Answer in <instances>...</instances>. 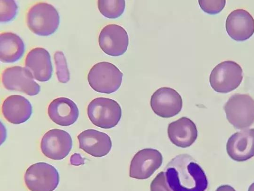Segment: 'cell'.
<instances>
[{
	"mask_svg": "<svg viewBox=\"0 0 254 191\" xmlns=\"http://www.w3.org/2000/svg\"><path fill=\"white\" fill-rule=\"evenodd\" d=\"M2 113L5 119L13 124H19L27 121L32 113L30 102L24 97L12 95L3 101Z\"/></svg>",
	"mask_w": 254,
	"mask_h": 191,
	"instance_id": "19",
	"label": "cell"
},
{
	"mask_svg": "<svg viewBox=\"0 0 254 191\" xmlns=\"http://www.w3.org/2000/svg\"><path fill=\"white\" fill-rule=\"evenodd\" d=\"M248 191H254V182L249 186Z\"/></svg>",
	"mask_w": 254,
	"mask_h": 191,
	"instance_id": "27",
	"label": "cell"
},
{
	"mask_svg": "<svg viewBox=\"0 0 254 191\" xmlns=\"http://www.w3.org/2000/svg\"><path fill=\"white\" fill-rule=\"evenodd\" d=\"M87 115L94 125L103 129H110L119 122L122 110L115 100L108 98L98 97L88 104Z\"/></svg>",
	"mask_w": 254,
	"mask_h": 191,
	"instance_id": "5",
	"label": "cell"
},
{
	"mask_svg": "<svg viewBox=\"0 0 254 191\" xmlns=\"http://www.w3.org/2000/svg\"><path fill=\"white\" fill-rule=\"evenodd\" d=\"M98 42L105 53L111 56H119L127 51L129 38L127 31L122 26L109 24L101 30Z\"/></svg>",
	"mask_w": 254,
	"mask_h": 191,
	"instance_id": "11",
	"label": "cell"
},
{
	"mask_svg": "<svg viewBox=\"0 0 254 191\" xmlns=\"http://www.w3.org/2000/svg\"><path fill=\"white\" fill-rule=\"evenodd\" d=\"M97 4L101 14L110 19L120 17L125 7V1L122 0H98Z\"/></svg>",
	"mask_w": 254,
	"mask_h": 191,
	"instance_id": "21",
	"label": "cell"
},
{
	"mask_svg": "<svg viewBox=\"0 0 254 191\" xmlns=\"http://www.w3.org/2000/svg\"><path fill=\"white\" fill-rule=\"evenodd\" d=\"M25 52L22 39L12 32L0 35V59L3 63H13L20 60Z\"/></svg>",
	"mask_w": 254,
	"mask_h": 191,
	"instance_id": "20",
	"label": "cell"
},
{
	"mask_svg": "<svg viewBox=\"0 0 254 191\" xmlns=\"http://www.w3.org/2000/svg\"><path fill=\"white\" fill-rule=\"evenodd\" d=\"M1 81L6 89L20 91L30 96L36 95L40 91V86L34 81L31 73L19 66L5 69L1 74Z\"/></svg>",
	"mask_w": 254,
	"mask_h": 191,
	"instance_id": "8",
	"label": "cell"
},
{
	"mask_svg": "<svg viewBox=\"0 0 254 191\" xmlns=\"http://www.w3.org/2000/svg\"><path fill=\"white\" fill-rule=\"evenodd\" d=\"M123 73L114 64L100 62L94 65L87 76L90 86L95 91L110 94L117 91L121 86Z\"/></svg>",
	"mask_w": 254,
	"mask_h": 191,
	"instance_id": "4",
	"label": "cell"
},
{
	"mask_svg": "<svg viewBox=\"0 0 254 191\" xmlns=\"http://www.w3.org/2000/svg\"><path fill=\"white\" fill-rule=\"evenodd\" d=\"M24 181L31 191H53L59 184V175L53 166L45 162H38L27 168Z\"/></svg>",
	"mask_w": 254,
	"mask_h": 191,
	"instance_id": "6",
	"label": "cell"
},
{
	"mask_svg": "<svg viewBox=\"0 0 254 191\" xmlns=\"http://www.w3.org/2000/svg\"><path fill=\"white\" fill-rule=\"evenodd\" d=\"M18 12V6L13 0H0V21L7 22L13 19Z\"/></svg>",
	"mask_w": 254,
	"mask_h": 191,
	"instance_id": "23",
	"label": "cell"
},
{
	"mask_svg": "<svg viewBox=\"0 0 254 191\" xmlns=\"http://www.w3.org/2000/svg\"><path fill=\"white\" fill-rule=\"evenodd\" d=\"M215 191H236V190L230 185H223L218 187Z\"/></svg>",
	"mask_w": 254,
	"mask_h": 191,
	"instance_id": "26",
	"label": "cell"
},
{
	"mask_svg": "<svg viewBox=\"0 0 254 191\" xmlns=\"http://www.w3.org/2000/svg\"><path fill=\"white\" fill-rule=\"evenodd\" d=\"M226 151L233 160L242 162L254 156V129L241 130L232 134L226 144Z\"/></svg>",
	"mask_w": 254,
	"mask_h": 191,
	"instance_id": "13",
	"label": "cell"
},
{
	"mask_svg": "<svg viewBox=\"0 0 254 191\" xmlns=\"http://www.w3.org/2000/svg\"><path fill=\"white\" fill-rule=\"evenodd\" d=\"M182 105V99L178 92L167 87L157 89L150 100V106L153 112L163 118L176 115L181 111Z\"/></svg>",
	"mask_w": 254,
	"mask_h": 191,
	"instance_id": "10",
	"label": "cell"
},
{
	"mask_svg": "<svg viewBox=\"0 0 254 191\" xmlns=\"http://www.w3.org/2000/svg\"><path fill=\"white\" fill-rule=\"evenodd\" d=\"M164 171L167 184L173 191H205L207 188L203 170L187 154L172 159Z\"/></svg>",
	"mask_w": 254,
	"mask_h": 191,
	"instance_id": "1",
	"label": "cell"
},
{
	"mask_svg": "<svg viewBox=\"0 0 254 191\" xmlns=\"http://www.w3.org/2000/svg\"><path fill=\"white\" fill-rule=\"evenodd\" d=\"M225 26L231 38L236 41H244L254 32V19L247 11L236 9L227 16Z\"/></svg>",
	"mask_w": 254,
	"mask_h": 191,
	"instance_id": "14",
	"label": "cell"
},
{
	"mask_svg": "<svg viewBox=\"0 0 254 191\" xmlns=\"http://www.w3.org/2000/svg\"><path fill=\"white\" fill-rule=\"evenodd\" d=\"M200 7L205 12L216 14L221 11L226 4L225 0H198Z\"/></svg>",
	"mask_w": 254,
	"mask_h": 191,
	"instance_id": "24",
	"label": "cell"
},
{
	"mask_svg": "<svg viewBox=\"0 0 254 191\" xmlns=\"http://www.w3.org/2000/svg\"><path fill=\"white\" fill-rule=\"evenodd\" d=\"M48 114L57 125L68 126L74 124L79 116V110L74 102L66 97L54 99L48 107Z\"/></svg>",
	"mask_w": 254,
	"mask_h": 191,
	"instance_id": "18",
	"label": "cell"
},
{
	"mask_svg": "<svg viewBox=\"0 0 254 191\" xmlns=\"http://www.w3.org/2000/svg\"><path fill=\"white\" fill-rule=\"evenodd\" d=\"M54 59L58 81L62 83L68 82L70 80V73L64 54L62 51H56L54 55Z\"/></svg>",
	"mask_w": 254,
	"mask_h": 191,
	"instance_id": "22",
	"label": "cell"
},
{
	"mask_svg": "<svg viewBox=\"0 0 254 191\" xmlns=\"http://www.w3.org/2000/svg\"><path fill=\"white\" fill-rule=\"evenodd\" d=\"M79 148L89 155L101 157L108 154L112 148L110 137L105 133L89 129L77 136Z\"/></svg>",
	"mask_w": 254,
	"mask_h": 191,
	"instance_id": "15",
	"label": "cell"
},
{
	"mask_svg": "<svg viewBox=\"0 0 254 191\" xmlns=\"http://www.w3.org/2000/svg\"><path fill=\"white\" fill-rule=\"evenodd\" d=\"M243 79L241 66L233 61H225L217 65L212 70L209 82L216 92L226 93L236 89Z\"/></svg>",
	"mask_w": 254,
	"mask_h": 191,
	"instance_id": "7",
	"label": "cell"
},
{
	"mask_svg": "<svg viewBox=\"0 0 254 191\" xmlns=\"http://www.w3.org/2000/svg\"><path fill=\"white\" fill-rule=\"evenodd\" d=\"M151 191H173L166 182L164 171L159 173L151 182Z\"/></svg>",
	"mask_w": 254,
	"mask_h": 191,
	"instance_id": "25",
	"label": "cell"
},
{
	"mask_svg": "<svg viewBox=\"0 0 254 191\" xmlns=\"http://www.w3.org/2000/svg\"><path fill=\"white\" fill-rule=\"evenodd\" d=\"M224 109L228 121L236 129L248 128L254 122V100L248 94H234Z\"/></svg>",
	"mask_w": 254,
	"mask_h": 191,
	"instance_id": "3",
	"label": "cell"
},
{
	"mask_svg": "<svg viewBox=\"0 0 254 191\" xmlns=\"http://www.w3.org/2000/svg\"><path fill=\"white\" fill-rule=\"evenodd\" d=\"M72 147V140L66 131L53 129L47 131L42 137L40 148L46 157L59 160L66 157Z\"/></svg>",
	"mask_w": 254,
	"mask_h": 191,
	"instance_id": "9",
	"label": "cell"
},
{
	"mask_svg": "<svg viewBox=\"0 0 254 191\" xmlns=\"http://www.w3.org/2000/svg\"><path fill=\"white\" fill-rule=\"evenodd\" d=\"M163 157L157 150L145 148L139 151L132 158L129 176L137 179L150 177L162 165Z\"/></svg>",
	"mask_w": 254,
	"mask_h": 191,
	"instance_id": "12",
	"label": "cell"
},
{
	"mask_svg": "<svg viewBox=\"0 0 254 191\" xmlns=\"http://www.w3.org/2000/svg\"><path fill=\"white\" fill-rule=\"evenodd\" d=\"M29 29L39 36H47L58 29L60 18L55 8L46 2H38L28 10L26 17Z\"/></svg>",
	"mask_w": 254,
	"mask_h": 191,
	"instance_id": "2",
	"label": "cell"
},
{
	"mask_svg": "<svg viewBox=\"0 0 254 191\" xmlns=\"http://www.w3.org/2000/svg\"><path fill=\"white\" fill-rule=\"evenodd\" d=\"M167 132L171 142L181 148H187L192 145L198 135L195 123L190 119L185 117L170 123Z\"/></svg>",
	"mask_w": 254,
	"mask_h": 191,
	"instance_id": "17",
	"label": "cell"
},
{
	"mask_svg": "<svg viewBox=\"0 0 254 191\" xmlns=\"http://www.w3.org/2000/svg\"><path fill=\"white\" fill-rule=\"evenodd\" d=\"M25 65L34 79L38 81H47L52 76L53 68L50 55L43 48L31 49L25 57Z\"/></svg>",
	"mask_w": 254,
	"mask_h": 191,
	"instance_id": "16",
	"label": "cell"
}]
</instances>
